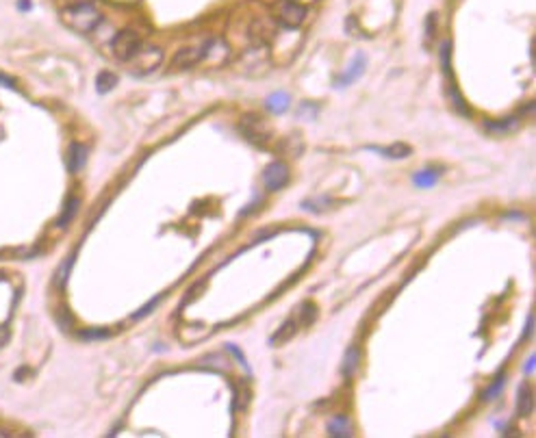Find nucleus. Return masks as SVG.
<instances>
[{"label":"nucleus","mask_w":536,"mask_h":438,"mask_svg":"<svg viewBox=\"0 0 536 438\" xmlns=\"http://www.w3.org/2000/svg\"><path fill=\"white\" fill-rule=\"evenodd\" d=\"M61 20L72 31H76L81 35H87L102 22V14L91 3H76V5H70V7H66L61 11Z\"/></svg>","instance_id":"1"},{"label":"nucleus","mask_w":536,"mask_h":438,"mask_svg":"<svg viewBox=\"0 0 536 438\" xmlns=\"http://www.w3.org/2000/svg\"><path fill=\"white\" fill-rule=\"evenodd\" d=\"M126 63H131V70L137 76L152 74L161 63H163V50L156 48V46H141Z\"/></svg>","instance_id":"2"},{"label":"nucleus","mask_w":536,"mask_h":438,"mask_svg":"<svg viewBox=\"0 0 536 438\" xmlns=\"http://www.w3.org/2000/svg\"><path fill=\"white\" fill-rule=\"evenodd\" d=\"M239 131H241V135H243L250 143H256V146H265L267 141L272 139V128H270V124H267L261 116H254V113L241 118Z\"/></svg>","instance_id":"3"},{"label":"nucleus","mask_w":536,"mask_h":438,"mask_svg":"<svg viewBox=\"0 0 536 438\" xmlns=\"http://www.w3.org/2000/svg\"><path fill=\"white\" fill-rule=\"evenodd\" d=\"M206 48H208V39L198 44V46H189V48L176 52V57L172 59V70L174 72H185V70L196 68L198 63H204Z\"/></svg>","instance_id":"4"},{"label":"nucleus","mask_w":536,"mask_h":438,"mask_svg":"<svg viewBox=\"0 0 536 438\" xmlns=\"http://www.w3.org/2000/svg\"><path fill=\"white\" fill-rule=\"evenodd\" d=\"M141 48V39H139V35L135 33V31H131V29H124V31H120L116 37H113V44H111V50H113V54H116V59H120V61H128L133 54L137 52Z\"/></svg>","instance_id":"5"},{"label":"nucleus","mask_w":536,"mask_h":438,"mask_svg":"<svg viewBox=\"0 0 536 438\" xmlns=\"http://www.w3.org/2000/svg\"><path fill=\"white\" fill-rule=\"evenodd\" d=\"M276 18L280 24L298 29L306 18V7H302L298 0H283V3L276 7Z\"/></svg>","instance_id":"6"},{"label":"nucleus","mask_w":536,"mask_h":438,"mask_svg":"<svg viewBox=\"0 0 536 438\" xmlns=\"http://www.w3.org/2000/svg\"><path fill=\"white\" fill-rule=\"evenodd\" d=\"M287 183H289V168L285 165L283 161L270 163V165L263 170V185L270 191H278Z\"/></svg>","instance_id":"7"},{"label":"nucleus","mask_w":536,"mask_h":438,"mask_svg":"<svg viewBox=\"0 0 536 438\" xmlns=\"http://www.w3.org/2000/svg\"><path fill=\"white\" fill-rule=\"evenodd\" d=\"M365 68H367V59H365V54L360 52V54H356V57H354L350 70H348L345 74H341V78L337 81V87H348V85H352V83L365 72Z\"/></svg>","instance_id":"8"},{"label":"nucleus","mask_w":536,"mask_h":438,"mask_svg":"<svg viewBox=\"0 0 536 438\" xmlns=\"http://www.w3.org/2000/svg\"><path fill=\"white\" fill-rule=\"evenodd\" d=\"M532 410H534V393L527 384H521L517 393V412L521 417H527L532 414Z\"/></svg>","instance_id":"9"},{"label":"nucleus","mask_w":536,"mask_h":438,"mask_svg":"<svg viewBox=\"0 0 536 438\" xmlns=\"http://www.w3.org/2000/svg\"><path fill=\"white\" fill-rule=\"evenodd\" d=\"M328 434H330V436H337V438H341V436H352V434H354V429H352L350 419H348L345 414H337V417H333V419H330V423H328Z\"/></svg>","instance_id":"10"},{"label":"nucleus","mask_w":536,"mask_h":438,"mask_svg":"<svg viewBox=\"0 0 536 438\" xmlns=\"http://www.w3.org/2000/svg\"><path fill=\"white\" fill-rule=\"evenodd\" d=\"M85 161H87V148L81 146V143H72L70 154H68V168H70V172L83 170Z\"/></svg>","instance_id":"11"},{"label":"nucleus","mask_w":536,"mask_h":438,"mask_svg":"<svg viewBox=\"0 0 536 438\" xmlns=\"http://www.w3.org/2000/svg\"><path fill=\"white\" fill-rule=\"evenodd\" d=\"M358 360H360V350L358 347H350L348 354L343 356V362H341V371L345 377H350L352 373L358 371Z\"/></svg>","instance_id":"12"},{"label":"nucleus","mask_w":536,"mask_h":438,"mask_svg":"<svg viewBox=\"0 0 536 438\" xmlns=\"http://www.w3.org/2000/svg\"><path fill=\"white\" fill-rule=\"evenodd\" d=\"M441 176V170H423V172H417L415 174V185L421 187V189H428V187H435L437 180Z\"/></svg>","instance_id":"13"},{"label":"nucleus","mask_w":536,"mask_h":438,"mask_svg":"<svg viewBox=\"0 0 536 438\" xmlns=\"http://www.w3.org/2000/svg\"><path fill=\"white\" fill-rule=\"evenodd\" d=\"M295 335V319H287L278 330H276V335L270 339V343L272 345H280V343H285L287 339H291Z\"/></svg>","instance_id":"14"},{"label":"nucleus","mask_w":536,"mask_h":438,"mask_svg":"<svg viewBox=\"0 0 536 438\" xmlns=\"http://www.w3.org/2000/svg\"><path fill=\"white\" fill-rule=\"evenodd\" d=\"M287 106H289V96H287V93H283V91L272 93L270 98H267V108H270V111H274V113H283V111H287Z\"/></svg>","instance_id":"15"},{"label":"nucleus","mask_w":536,"mask_h":438,"mask_svg":"<svg viewBox=\"0 0 536 438\" xmlns=\"http://www.w3.org/2000/svg\"><path fill=\"white\" fill-rule=\"evenodd\" d=\"M116 85H118V78H116V74H111V72H100L98 78H96V89H98V93H109Z\"/></svg>","instance_id":"16"},{"label":"nucleus","mask_w":536,"mask_h":438,"mask_svg":"<svg viewBox=\"0 0 536 438\" xmlns=\"http://www.w3.org/2000/svg\"><path fill=\"white\" fill-rule=\"evenodd\" d=\"M489 133H497V135H504V133H510L517 128V120L515 118H508V120H500V122H487L485 124Z\"/></svg>","instance_id":"17"},{"label":"nucleus","mask_w":536,"mask_h":438,"mask_svg":"<svg viewBox=\"0 0 536 438\" xmlns=\"http://www.w3.org/2000/svg\"><path fill=\"white\" fill-rule=\"evenodd\" d=\"M76 210H79V198H70L68 200V204H66V208H64V213H61V217H59V222H57V226H68L72 219H74V215H76Z\"/></svg>","instance_id":"18"},{"label":"nucleus","mask_w":536,"mask_h":438,"mask_svg":"<svg viewBox=\"0 0 536 438\" xmlns=\"http://www.w3.org/2000/svg\"><path fill=\"white\" fill-rule=\"evenodd\" d=\"M380 152L387 158H406L410 154V146H406V143H393V146H389V148H385Z\"/></svg>","instance_id":"19"},{"label":"nucleus","mask_w":536,"mask_h":438,"mask_svg":"<svg viewBox=\"0 0 536 438\" xmlns=\"http://www.w3.org/2000/svg\"><path fill=\"white\" fill-rule=\"evenodd\" d=\"M447 96H450V100H452V104H454V108L458 113H462V116H469V106L465 104V100H462V96L458 93V89L452 85L450 89H447Z\"/></svg>","instance_id":"20"},{"label":"nucleus","mask_w":536,"mask_h":438,"mask_svg":"<svg viewBox=\"0 0 536 438\" xmlns=\"http://www.w3.org/2000/svg\"><path fill=\"white\" fill-rule=\"evenodd\" d=\"M504 384H506V375H500V377L493 382V384L485 391V395H482V397H485V399H493V397H497V395L502 393Z\"/></svg>","instance_id":"21"},{"label":"nucleus","mask_w":536,"mask_h":438,"mask_svg":"<svg viewBox=\"0 0 536 438\" xmlns=\"http://www.w3.org/2000/svg\"><path fill=\"white\" fill-rule=\"evenodd\" d=\"M300 312H302V323H306V325H310V323L317 319V308H315V304H310V302L302 304V306H300Z\"/></svg>","instance_id":"22"},{"label":"nucleus","mask_w":536,"mask_h":438,"mask_svg":"<svg viewBox=\"0 0 536 438\" xmlns=\"http://www.w3.org/2000/svg\"><path fill=\"white\" fill-rule=\"evenodd\" d=\"M111 332L109 330H106V327H98V330H83L81 332V339H106V337H109Z\"/></svg>","instance_id":"23"},{"label":"nucleus","mask_w":536,"mask_h":438,"mask_svg":"<svg viewBox=\"0 0 536 438\" xmlns=\"http://www.w3.org/2000/svg\"><path fill=\"white\" fill-rule=\"evenodd\" d=\"M330 204V200L328 198H319L317 202H304L302 204V208H308V210H321V208H326Z\"/></svg>","instance_id":"24"},{"label":"nucleus","mask_w":536,"mask_h":438,"mask_svg":"<svg viewBox=\"0 0 536 438\" xmlns=\"http://www.w3.org/2000/svg\"><path fill=\"white\" fill-rule=\"evenodd\" d=\"M450 50H452V44L445 41L443 48H441V61H443V70H445L447 74H452V72H450Z\"/></svg>","instance_id":"25"},{"label":"nucleus","mask_w":536,"mask_h":438,"mask_svg":"<svg viewBox=\"0 0 536 438\" xmlns=\"http://www.w3.org/2000/svg\"><path fill=\"white\" fill-rule=\"evenodd\" d=\"M161 297H163V295H158V297H154V300H152L150 304H146V306H143V308H141L139 312H135V319H139V317H146L148 312H152V310L156 308V304L161 302Z\"/></svg>","instance_id":"26"},{"label":"nucleus","mask_w":536,"mask_h":438,"mask_svg":"<svg viewBox=\"0 0 536 438\" xmlns=\"http://www.w3.org/2000/svg\"><path fill=\"white\" fill-rule=\"evenodd\" d=\"M530 330H534V315L527 319V325H525V332H523V341H527L530 339Z\"/></svg>","instance_id":"27"},{"label":"nucleus","mask_w":536,"mask_h":438,"mask_svg":"<svg viewBox=\"0 0 536 438\" xmlns=\"http://www.w3.org/2000/svg\"><path fill=\"white\" fill-rule=\"evenodd\" d=\"M532 371H534V356H530L525 362V373H532Z\"/></svg>","instance_id":"28"}]
</instances>
